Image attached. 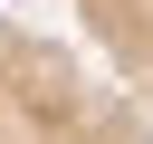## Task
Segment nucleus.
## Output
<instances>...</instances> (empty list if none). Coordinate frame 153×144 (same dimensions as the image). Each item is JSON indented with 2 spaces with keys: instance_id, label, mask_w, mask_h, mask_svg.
Returning <instances> with one entry per match:
<instances>
[{
  "instance_id": "obj_1",
  "label": "nucleus",
  "mask_w": 153,
  "mask_h": 144,
  "mask_svg": "<svg viewBox=\"0 0 153 144\" xmlns=\"http://www.w3.org/2000/svg\"><path fill=\"white\" fill-rule=\"evenodd\" d=\"M0 144H153V106L86 38L0 19Z\"/></svg>"
},
{
  "instance_id": "obj_2",
  "label": "nucleus",
  "mask_w": 153,
  "mask_h": 144,
  "mask_svg": "<svg viewBox=\"0 0 153 144\" xmlns=\"http://www.w3.org/2000/svg\"><path fill=\"white\" fill-rule=\"evenodd\" d=\"M76 10V38L153 106V0H67Z\"/></svg>"
}]
</instances>
